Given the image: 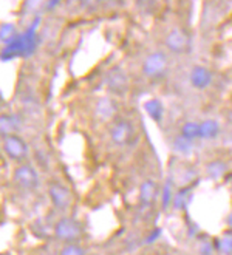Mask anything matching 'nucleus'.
<instances>
[{
    "instance_id": "f257e3e1",
    "label": "nucleus",
    "mask_w": 232,
    "mask_h": 255,
    "mask_svg": "<svg viewBox=\"0 0 232 255\" xmlns=\"http://www.w3.org/2000/svg\"><path fill=\"white\" fill-rule=\"evenodd\" d=\"M3 148L9 158L15 161H22L28 155V147L22 138H19L17 134H8L3 138Z\"/></svg>"
},
{
    "instance_id": "f03ea898",
    "label": "nucleus",
    "mask_w": 232,
    "mask_h": 255,
    "mask_svg": "<svg viewBox=\"0 0 232 255\" xmlns=\"http://www.w3.org/2000/svg\"><path fill=\"white\" fill-rule=\"evenodd\" d=\"M166 68H167V57L160 51L150 54L143 65V71H144V74H147L149 78L163 76V74L166 73Z\"/></svg>"
},
{
    "instance_id": "7ed1b4c3",
    "label": "nucleus",
    "mask_w": 232,
    "mask_h": 255,
    "mask_svg": "<svg viewBox=\"0 0 232 255\" xmlns=\"http://www.w3.org/2000/svg\"><path fill=\"white\" fill-rule=\"evenodd\" d=\"M56 235L65 242H74L81 235V226L71 218H64L56 224Z\"/></svg>"
},
{
    "instance_id": "20e7f679",
    "label": "nucleus",
    "mask_w": 232,
    "mask_h": 255,
    "mask_svg": "<svg viewBox=\"0 0 232 255\" xmlns=\"http://www.w3.org/2000/svg\"><path fill=\"white\" fill-rule=\"evenodd\" d=\"M14 179L20 187H23L26 190L34 189L39 183L37 173L31 166H20V167L15 169L14 170Z\"/></svg>"
},
{
    "instance_id": "39448f33",
    "label": "nucleus",
    "mask_w": 232,
    "mask_h": 255,
    "mask_svg": "<svg viewBox=\"0 0 232 255\" xmlns=\"http://www.w3.org/2000/svg\"><path fill=\"white\" fill-rule=\"evenodd\" d=\"M133 126L127 121H119L112 128V139L116 145H126L133 138Z\"/></svg>"
},
{
    "instance_id": "423d86ee",
    "label": "nucleus",
    "mask_w": 232,
    "mask_h": 255,
    "mask_svg": "<svg viewBox=\"0 0 232 255\" xmlns=\"http://www.w3.org/2000/svg\"><path fill=\"white\" fill-rule=\"evenodd\" d=\"M166 45L170 51H175V53H183L188 50L189 47V39L186 36L181 29H174L170 31V34L166 39Z\"/></svg>"
},
{
    "instance_id": "0eeeda50",
    "label": "nucleus",
    "mask_w": 232,
    "mask_h": 255,
    "mask_svg": "<svg viewBox=\"0 0 232 255\" xmlns=\"http://www.w3.org/2000/svg\"><path fill=\"white\" fill-rule=\"evenodd\" d=\"M191 82L195 88H208L212 82V73L206 67H195L191 71Z\"/></svg>"
},
{
    "instance_id": "6e6552de",
    "label": "nucleus",
    "mask_w": 232,
    "mask_h": 255,
    "mask_svg": "<svg viewBox=\"0 0 232 255\" xmlns=\"http://www.w3.org/2000/svg\"><path fill=\"white\" fill-rule=\"evenodd\" d=\"M50 197H51L54 206L59 207V209H67L70 206V203H71V197H70L68 190L64 186H60V184H53L51 186Z\"/></svg>"
},
{
    "instance_id": "1a4fd4ad",
    "label": "nucleus",
    "mask_w": 232,
    "mask_h": 255,
    "mask_svg": "<svg viewBox=\"0 0 232 255\" xmlns=\"http://www.w3.org/2000/svg\"><path fill=\"white\" fill-rule=\"evenodd\" d=\"M107 84H108V87H110V90H113L115 93H122L124 90H126V87H127L126 76H124L122 71H119V70H113L110 73Z\"/></svg>"
},
{
    "instance_id": "9d476101",
    "label": "nucleus",
    "mask_w": 232,
    "mask_h": 255,
    "mask_svg": "<svg viewBox=\"0 0 232 255\" xmlns=\"http://www.w3.org/2000/svg\"><path fill=\"white\" fill-rule=\"evenodd\" d=\"M146 112L149 113V116L153 119V121H161L163 118V106L161 102L157 101V99H150L146 102Z\"/></svg>"
},
{
    "instance_id": "9b49d317",
    "label": "nucleus",
    "mask_w": 232,
    "mask_h": 255,
    "mask_svg": "<svg viewBox=\"0 0 232 255\" xmlns=\"http://www.w3.org/2000/svg\"><path fill=\"white\" fill-rule=\"evenodd\" d=\"M20 126V121L15 116L12 115H3L2 116V133H3V136H8V134H12L11 131L14 130H17Z\"/></svg>"
},
{
    "instance_id": "f8f14e48",
    "label": "nucleus",
    "mask_w": 232,
    "mask_h": 255,
    "mask_svg": "<svg viewBox=\"0 0 232 255\" xmlns=\"http://www.w3.org/2000/svg\"><path fill=\"white\" fill-rule=\"evenodd\" d=\"M200 134H201V127L197 123H186L181 128V136L188 138L191 141L200 138Z\"/></svg>"
},
{
    "instance_id": "ddd939ff",
    "label": "nucleus",
    "mask_w": 232,
    "mask_h": 255,
    "mask_svg": "<svg viewBox=\"0 0 232 255\" xmlns=\"http://www.w3.org/2000/svg\"><path fill=\"white\" fill-rule=\"evenodd\" d=\"M157 190V186H155L152 181H146L143 186H141V201L144 203V204H152L153 203V200H155V192Z\"/></svg>"
},
{
    "instance_id": "4468645a",
    "label": "nucleus",
    "mask_w": 232,
    "mask_h": 255,
    "mask_svg": "<svg viewBox=\"0 0 232 255\" xmlns=\"http://www.w3.org/2000/svg\"><path fill=\"white\" fill-rule=\"evenodd\" d=\"M200 127H201L200 138L211 139V138H215L217 134H219V124H217L215 121H205L203 124H200Z\"/></svg>"
},
{
    "instance_id": "2eb2a0df",
    "label": "nucleus",
    "mask_w": 232,
    "mask_h": 255,
    "mask_svg": "<svg viewBox=\"0 0 232 255\" xmlns=\"http://www.w3.org/2000/svg\"><path fill=\"white\" fill-rule=\"evenodd\" d=\"M0 39H2L3 43L9 45L12 43L15 39H17V34H15V28L12 23H3L2 29H0Z\"/></svg>"
},
{
    "instance_id": "dca6fc26",
    "label": "nucleus",
    "mask_w": 232,
    "mask_h": 255,
    "mask_svg": "<svg viewBox=\"0 0 232 255\" xmlns=\"http://www.w3.org/2000/svg\"><path fill=\"white\" fill-rule=\"evenodd\" d=\"M98 112H99L101 116L108 118V116H112L115 113V107H113V104L108 99H102L99 102V106H98Z\"/></svg>"
},
{
    "instance_id": "f3484780",
    "label": "nucleus",
    "mask_w": 232,
    "mask_h": 255,
    "mask_svg": "<svg viewBox=\"0 0 232 255\" xmlns=\"http://www.w3.org/2000/svg\"><path fill=\"white\" fill-rule=\"evenodd\" d=\"M225 170H226V167L223 162H212L208 167V173L211 178H220L225 173Z\"/></svg>"
},
{
    "instance_id": "a211bd4d",
    "label": "nucleus",
    "mask_w": 232,
    "mask_h": 255,
    "mask_svg": "<svg viewBox=\"0 0 232 255\" xmlns=\"http://www.w3.org/2000/svg\"><path fill=\"white\" fill-rule=\"evenodd\" d=\"M170 203H172V181L169 179L164 186V190H163V207L167 209L170 206Z\"/></svg>"
},
{
    "instance_id": "6ab92c4d",
    "label": "nucleus",
    "mask_w": 232,
    "mask_h": 255,
    "mask_svg": "<svg viewBox=\"0 0 232 255\" xmlns=\"http://www.w3.org/2000/svg\"><path fill=\"white\" fill-rule=\"evenodd\" d=\"M217 248H219L225 255H232V237L222 238L220 242L217 243Z\"/></svg>"
},
{
    "instance_id": "aec40b11",
    "label": "nucleus",
    "mask_w": 232,
    "mask_h": 255,
    "mask_svg": "<svg viewBox=\"0 0 232 255\" xmlns=\"http://www.w3.org/2000/svg\"><path fill=\"white\" fill-rule=\"evenodd\" d=\"M175 148H177V150H180V152H183V153H188L189 150L192 148V141H191V139H188V138H184V136H181V138H178V139H177V142H175Z\"/></svg>"
},
{
    "instance_id": "412c9836",
    "label": "nucleus",
    "mask_w": 232,
    "mask_h": 255,
    "mask_svg": "<svg viewBox=\"0 0 232 255\" xmlns=\"http://www.w3.org/2000/svg\"><path fill=\"white\" fill-rule=\"evenodd\" d=\"M60 255H85L84 249L79 248V246H76V245H68L65 246L64 249H62Z\"/></svg>"
},
{
    "instance_id": "4be33fe9",
    "label": "nucleus",
    "mask_w": 232,
    "mask_h": 255,
    "mask_svg": "<svg viewBox=\"0 0 232 255\" xmlns=\"http://www.w3.org/2000/svg\"><path fill=\"white\" fill-rule=\"evenodd\" d=\"M99 2H101V0H79V5H81V8L91 11V9H95L99 5Z\"/></svg>"
},
{
    "instance_id": "5701e85b",
    "label": "nucleus",
    "mask_w": 232,
    "mask_h": 255,
    "mask_svg": "<svg viewBox=\"0 0 232 255\" xmlns=\"http://www.w3.org/2000/svg\"><path fill=\"white\" fill-rule=\"evenodd\" d=\"M184 204H186V201H184V192H180L178 197L175 198V207L177 209H183Z\"/></svg>"
},
{
    "instance_id": "b1692460",
    "label": "nucleus",
    "mask_w": 232,
    "mask_h": 255,
    "mask_svg": "<svg viewBox=\"0 0 232 255\" xmlns=\"http://www.w3.org/2000/svg\"><path fill=\"white\" fill-rule=\"evenodd\" d=\"M59 2L60 0H48V2H46V9H53L54 6L59 5Z\"/></svg>"
},
{
    "instance_id": "393cba45",
    "label": "nucleus",
    "mask_w": 232,
    "mask_h": 255,
    "mask_svg": "<svg viewBox=\"0 0 232 255\" xmlns=\"http://www.w3.org/2000/svg\"><path fill=\"white\" fill-rule=\"evenodd\" d=\"M228 224L232 228V212H231V215H229V218H228Z\"/></svg>"
}]
</instances>
